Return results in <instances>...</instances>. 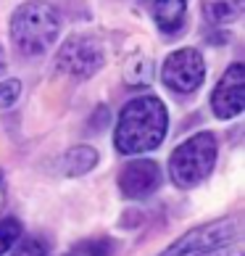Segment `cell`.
I'll return each mask as SVG.
<instances>
[{
    "mask_svg": "<svg viewBox=\"0 0 245 256\" xmlns=\"http://www.w3.org/2000/svg\"><path fill=\"white\" fill-rule=\"evenodd\" d=\"M211 108L219 119H235L245 111V66L232 64L211 92Z\"/></svg>",
    "mask_w": 245,
    "mask_h": 256,
    "instance_id": "52a82bcc",
    "label": "cell"
},
{
    "mask_svg": "<svg viewBox=\"0 0 245 256\" xmlns=\"http://www.w3.org/2000/svg\"><path fill=\"white\" fill-rule=\"evenodd\" d=\"M161 188V166L150 158H135L121 166L119 172V190L124 198L140 201L153 196Z\"/></svg>",
    "mask_w": 245,
    "mask_h": 256,
    "instance_id": "ba28073f",
    "label": "cell"
},
{
    "mask_svg": "<svg viewBox=\"0 0 245 256\" xmlns=\"http://www.w3.org/2000/svg\"><path fill=\"white\" fill-rule=\"evenodd\" d=\"M61 32V14L45 0H29L11 16V40L21 56H42Z\"/></svg>",
    "mask_w": 245,
    "mask_h": 256,
    "instance_id": "7a4b0ae2",
    "label": "cell"
},
{
    "mask_svg": "<svg viewBox=\"0 0 245 256\" xmlns=\"http://www.w3.org/2000/svg\"><path fill=\"white\" fill-rule=\"evenodd\" d=\"M235 240H243V222L240 216H224V220L206 222L195 230L185 232L182 238H177L169 248H164L156 256H193L201 251L216 248V246H227Z\"/></svg>",
    "mask_w": 245,
    "mask_h": 256,
    "instance_id": "277c9868",
    "label": "cell"
},
{
    "mask_svg": "<svg viewBox=\"0 0 245 256\" xmlns=\"http://www.w3.org/2000/svg\"><path fill=\"white\" fill-rule=\"evenodd\" d=\"M161 80H164V84L169 90L177 92V96H193V92L203 84V80H206L203 56L198 53L195 48L174 50L164 61Z\"/></svg>",
    "mask_w": 245,
    "mask_h": 256,
    "instance_id": "5b68a950",
    "label": "cell"
},
{
    "mask_svg": "<svg viewBox=\"0 0 245 256\" xmlns=\"http://www.w3.org/2000/svg\"><path fill=\"white\" fill-rule=\"evenodd\" d=\"M169 130V114L164 103L153 96L132 98L119 114L114 146L124 156L148 154L164 143Z\"/></svg>",
    "mask_w": 245,
    "mask_h": 256,
    "instance_id": "6da1fadb",
    "label": "cell"
},
{
    "mask_svg": "<svg viewBox=\"0 0 245 256\" xmlns=\"http://www.w3.org/2000/svg\"><path fill=\"white\" fill-rule=\"evenodd\" d=\"M103 48L98 40H92V37H69L58 53H55V66L69 74L74 80H90L92 74H95L100 66H103Z\"/></svg>",
    "mask_w": 245,
    "mask_h": 256,
    "instance_id": "8992f818",
    "label": "cell"
},
{
    "mask_svg": "<svg viewBox=\"0 0 245 256\" xmlns=\"http://www.w3.org/2000/svg\"><path fill=\"white\" fill-rule=\"evenodd\" d=\"M18 238H21V222L13 220V216H3L0 220V256L11 251Z\"/></svg>",
    "mask_w": 245,
    "mask_h": 256,
    "instance_id": "4fadbf2b",
    "label": "cell"
},
{
    "mask_svg": "<svg viewBox=\"0 0 245 256\" xmlns=\"http://www.w3.org/2000/svg\"><path fill=\"white\" fill-rule=\"evenodd\" d=\"M193 256H245V251H243V240H235V243L216 246V248L201 251V254H193Z\"/></svg>",
    "mask_w": 245,
    "mask_h": 256,
    "instance_id": "2e32d148",
    "label": "cell"
},
{
    "mask_svg": "<svg viewBox=\"0 0 245 256\" xmlns=\"http://www.w3.org/2000/svg\"><path fill=\"white\" fill-rule=\"evenodd\" d=\"M3 198H5V185H3V174H0V206H3Z\"/></svg>",
    "mask_w": 245,
    "mask_h": 256,
    "instance_id": "ac0fdd59",
    "label": "cell"
},
{
    "mask_svg": "<svg viewBox=\"0 0 245 256\" xmlns=\"http://www.w3.org/2000/svg\"><path fill=\"white\" fill-rule=\"evenodd\" d=\"M206 22L214 26H224L238 22L245 11V0H201Z\"/></svg>",
    "mask_w": 245,
    "mask_h": 256,
    "instance_id": "30bf717a",
    "label": "cell"
},
{
    "mask_svg": "<svg viewBox=\"0 0 245 256\" xmlns=\"http://www.w3.org/2000/svg\"><path fill=\"white\" fill-rule=\"evenodd\" d=\"M150 14L156 18V26L164 34H177L185 26L187 16V0H153Z\"/></svg>",
    "mask_w": 245,
    "mask_h": 256,
    "instance_id": "9c48e42d",
    "label": "cell"
},
{
    "mask_svg": "<svg viewBox=\"0 0 245 256\" xmlns=\"http://www.w3.org/2000/svg\"><path fill=\"white\" fill-rule=\"evenodd\" d=\"M45 254H48V248H45V243L40 238H24L13 248L11 256H45Z\"/></svg>",
    "mask_w": 245,
    "mask_h": 256,
    "instance_id": "9a60e30c",
    "label": "cell"
},
{
    "mask_svg": "<svg viewBox=\"0 0 245 256\" xmlns=\"http://www.w3.org/2000/svg\"><path fill=\"white\" fill-rule=\"evenodd\" d=\"M216 154H219V146H216V138L211 132H195L193 138H187L185 143L177 146L172 150V156H169V177H172V182L177 188H182V190L198 188L214 172Z\"/></svg>",
    "mask_w": 245,
    "mask_h": 256,
    "instance_id": "3957f363",
    "label": "cell"
},
{
    "mask_svg": "<svg viewBox=\"0 0 245 256\" xmlns=\"http://www.w3.org/2000/svg\"><path fill=\"white\" fill-rule=\"evenodd\" d=\"M95 164H98V150L92 146H74L63 156V172L71 177L87 174Z\"/></svg>",
    "mask_w": 245,
    "mask_h": 256,
    "instance_id": "8fae6325",
    "label": "cell"
},
{
    "mask_svg": "<svg viewBox=\"0 0 245 256\" xmlns=\"http://www.w3.org/2000/svg\"><path fill=\"white\" fill-rule=\"evenodd\" d=\"M18 96H21V82H18V80L0 82V108L13 106V103L18 100Z\"/></svg>",
    "mask_w": 245,
    "mask_h": 256,
    "instance_id": "5bb4252c",
    "label": "cell"
},
{
    "mask_svg": "<svg viewBox=\"0 0 245 256\" xmlns=\"http://www.w3.org/2000/svg\"><path fill=\"white\" fill-rule=\"evenodd\" d=\"M114 251V240L108 238H87V240H79L77 246H71L66 256H111Z\"/></svg>",
    "mask_w": 245,
    "mask_h": 256,
    "instance_id": "7c38bea8",
    "label": "cell"
},
{
    "mask_svg": "<svg viewBox=\"0 0 245 256\" xmlns=\"http://www.w3.org/2000/svg\"><path fill=\"white\" fill-rule=\"evenodd\" d=\"M5 66H8V61H5V50H3V45H0V74L5 72Z\"/></svg>",
    "mask_w": 245,
    "mask_h": 256,
    "instance_id": "e0dca14e",
    "label": "cell"
}]
</instances>
